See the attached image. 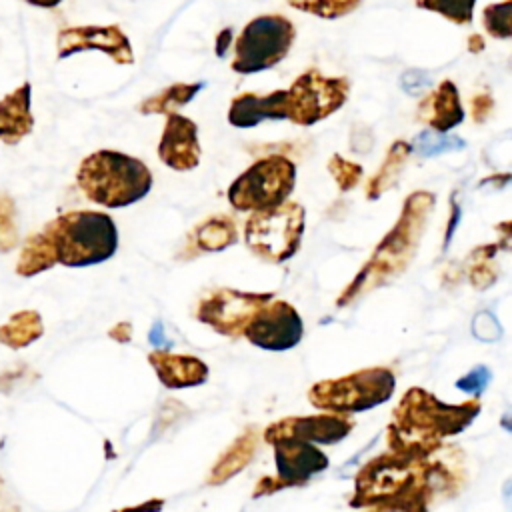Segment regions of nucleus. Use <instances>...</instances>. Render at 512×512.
<instances>
[{"instance_id":"obj_1","label":"nucleus","mask_w":512,"mask_h":512,"mask_svg":"<svg viewBox=\"0 0 512 512\" xmlns=\"http://www.w3.org/2000/svg\"><path fill=\"white\" fill-rule=\"evenodd\" d=\"M480 410L478 398L448 404L420 386L408 388L392 412L386 444L398 456L424 460L442 446L444 438L464 432Z\"/></svg>"},{"instance_id":"obj_2","label":"nucleus","mask_w":512,"mask_h":512,"mask_svg":"<svg viewBox=\"0 0 512 512\" xmlns=\"http://www.w3.org/2000/svg\"><path fill=\"white\" fill-rule=\"evenodd\" d=\"M434 208V194L414 192L406 198L394 228L376 246L372 258L358 272L354 282L338 298V306L350 304L364 290H372L406 268L416 252L426 216Z\"/></svg>"},{"instance_id":"obj_3","label":"nucleus","mask_w":512,"mask_h":512,"mask_svg":"<svg viewBox=\"0 0 512 512\" xmlns=\"http://www.w3.org/2000/svg\"><path fill=\"white\" fill-rule=\"evenodd\" d=\"M84 196L104 208H124L142 200L152 188L148 166L118 150H96L76 172Z\"/></svg>"},{"instance_id":"obj_4","label":"nucleus","mask_w":512,"mask_h":512,"mask_svg":"<svg viewBox=\"0 0 512 512\" xmlns=\"http://www.w3.org/2000/svg\"><path fill=\"white\" fill-rule=\"evenodd\" d=\"M42 232L50 238L58 264L68 268L100 264L118 248L116 224L104 212H66L50 220Z\"/></svg>"},{"instance_id":"obj_5","label":"nucleus","mask_w":512,"mask_h":512,"mask_svg":"<svg viewBox=\"0 0 512 512\" xmlns=\"http://www.w3.org/2000/svg\"><path fill=\"white\" fill-rule=\"evenodd\" d=\"M394 390V372L388 366H372L312 384L308 400L318 410L348 416L384 404L392 398Z\"/></svg>"},{"instance_id":"obj_6","label":"nucleus","mask_w":512,"mask_h":512,"mask_svg":"<svg viewBox=\"0 0 512 512\" xmlns=\"http://www.w3.org/2000/svg\"><path fill=\"white\" fill-rule=\"evenodd\" d=\"M406 496H424L432 500L420 478V460H410L394 452L380 454L366 462L354 476V492L348 504L368 508Z\"/></svg>"},{"instance_id":"obj_7","label":"nucleus","mask_w":512,"mask_h":512,"mask_svg":"<svg viewBox=\"0 0 512 512\" xmlns=\"http://www.w3.org/2000/svg\"><path fill=\"white\" fill-rule=\"evenodd\" d=\"M304 226V206L286 200L280 206L252 212L244 224V242L260 260L282 264L298 252Z\"/></svg>"},{"instance_id":"obj_8","label":"nucleus","mask_w":512,"mask_h":512,"mask_svg":"<svg viewBox=\"0 0 512 512\" xmlns=\"http://www.w3.org/2000/svg\"><path fill=\"white\" fill-rule=\"evenodd\" d=\"M296 184V166L282 154H270L246 168L228 188V202L240 212H260L288 200Z\"/></svg>"},{"instance_id":"obj_9","label":"nucleus","mask_w":512,"mask_h":512,"mask_svg":"<svg viewBox=\"0 0 512 512\" xmlns=\"http://www.w3.org/2000/svg\"><path fill=\"white\" fill-rule=\"evenodd\" d=\"M296 38L294 24L280 14H266L250 20L236 40L232 70L256 74L276 66L288 56Z\"/></svg>"},{"instance_id":"obj_10","label":"nucleus","mask_w":512,"mask_h":512,"mask_svg":"<svg viewBox=\"0 0 512 512\" xmlns=\"http://www.w3.org/2000/svg\"><path fill=\"white\" fill-rule=\"evenodd\" d=\"M348 92V78L306 70L286 90V118L298 126H312L340 110Z\"/></svg>"},{"instance_id":"obj_11","label":"nucleus","mask_w":512,"mask_h":512,"mask_svg":"<svg viewBox=\"0 0 512 512\" xmlns=\"http://www.w3.org/2000/svg\"><path fill=\"white\" fill-rule=\"evenodd\" d=\"M270 292H240L234 288H218L208 292L196 306V320L214 332L230 338L242 336L252 316L270 300Z\"/></svg>"},{"instance_id":"obj_12","label":"nucleus","mask_w":512,"mask_h":512,"mask_svg":"<svg viewBox=\"0 0 512 512\" xmlns=\"http://www.w3.org/2000/svg\"><path fill=\"white\" fill-rule=\"evenodd\" d=\"M276 476H262L254 486L252 498L276 494L284 488H296L310 482L312 476L328 468V456L316 444L284 440L274 444Z\"/></svg>"},{"instance_id":"obj_13","label":"nucleus","mask_w":512,"mask_h":512,"mask_svg":"<svg viewBox=\"0 0 512 512\" xmlns=\"http://www.w3.org/2000/svg\"><path fill=\"white\" fill-rule=\"evenodd\" d=\"M242 336L256 348L284 352L300 344L304 336V322L290 302L272 298L252 316Z\"/></svg>"},{"instance_id":"obj_14","label":"nucleus","mask_w":512,"mask_h":512,"mask_svg":"<svg viewBox=\"0 0 512 512\" xmlns=\"http://www.w3.org/2000/svg\"><path fill=\"white\" fill-rule=\"evenodd\" d=\"M354 428V420L344 414H312V416H286L268 424L262 432L266 444L284 440H300L308 444H338Z\"/></svg>"},{"instance_id":"obj_15","label":"nucleus","mask_w":512,"mask_h":512,"mask_svg":"<svg viewBox=\"0 0 512 512\" xmlns=\"http://www.w3.org/2000/svg\"><path fill=\"white\" fill-rule=\"evenodd\" d=\"M58 58H68L84 50H100L108 54L116 64H132L134 52L128 36L120 26H68L58 32Z\"/></svg>"},{"instance_id":"obj_16","label":"nucleus","mask_w":512,"mask_h":512,"mask_svg":"<svg viewBox=\"0 0 512 512\" xmlns=\"http://www.w3.org/2000/svg\"><path fill=\"white\" fill-rule=\"evenodd\" d=\"M158 156L168 168L178 172L196 168L200 162V142H198L196 122L178 112L168 114L164 132L158 142Z\"/></svg>"},{"instance_id":"obj_17","label":"nucleus","mask_w":512,"mask_h":512,"mask_svg":"<svg viewBox=\"0 0 512 512\" xmlns=\"http://www.w3.org/2000/svg\"><path fill=\"white\" fill-rule=\"evenodd\" d=\"M160 384L170 390L200 386L208 380V366L192 354H174L168 350H154L148 354Z\"/></svg>"},{"instance_id":"obj_18","label":"nucleus","mask_w":512,"mask_h":512,"mask_svg":"<svg viewBox=\"0 0 512 512\" xmlns=\"http://www.w3.org/2000/svg\"><path fill=\"white\" fill-rule=\"evenodd\" d=\"M282 118H286V90H274L266 96L242 92L232 98L228 110V122L236 128H252L262 120Z\"/></svg>"},{"instance_id":"obj_19","label":"nucleus","mask_w":512,"mask_h":512,"mask_svg":"<svg viewBox=\"0 0 512 512\" xmlns=\"http://www.w3.org/2000/svg\"><path fill=\"white\" fill-rule=\"evenodd\" d=\"M418 118L440 134L456 128L464 120L456 84L452 80H442L440 86L420 102Z\"/></svg>"},{"instance_id":"obj_20","label":"nucleus","mask_w":512,"mask_h":512,"mask_svg":"<svg viewBox=\"0 0 512 512\" xmlns=\"http://www.w3.org/2000/svg\"><path fill=\"white\" fill-rule=\"evenodd\" d=\"M34 128L30 110V84L24 82L0 100V140L4 144H18Z\"/></svg>"},{"instance_id":"obj_21","label":"nucleus","mask_w":512,"mask_h":512,"mask_svg":"<svg viewBox=\"0 0 512 512\" xmlns=\"http://www.w3.org/2000/svg\"><path fill=\"white\" fill-rule=\"evenodd\" d=\"M256 450H258V430L254 426H248L218 456V460L214 462L212 470L206 476V482L210 486H220L228 482L232 476L240 474L252 462V458L256 456Z\"/></svg>"},{"instance_id":"obj_22","label":"nucleus","mask_w":512,"mask_h":512,"mask_svg":"<svg viewBox=\"0 0 512 512\" xmlns=\"http://www.w3.org/2000/svg\"><path fill=\"white\" fill-rule=\"evenodd\" d=\"M44 334L42 316L36 310H18L0 326V344L20 350Z\"/></svg>"},{"instance_id":"obj_23","label":"nucleus","mask_w":512,"mask_h":512,"mask_svg":"<svg viewBox=\"0 0 512 512\" xmlns=\"http://www.w3.org/2000/svg\"><path fill=\"white\" fill-rule=\"evenodd\" d=\"M54 264H58V260H56V250L50 238L44 232H36L24 242L20 250L18 262H16V274L22 278H30L52 268Z\"/></svg>"},{"instance_id":"obj_24","label":"nucleus","mask_w":512,"mask_h":512,"mask_svg":"<svg viewBox=\"0 0 512 512\" xmlns=\"http://www.w3.org/2000/svg\"><path fill=\"white\" fill-rule=\"evenodd\" d=\"M194 244L204 252H220L238 240V228L230 216H212L194 228Z\"/></svg>"},{"instance_id":"obj_25","label":"nucleus","mask_w":512,"mask_h":512,"mask_svg":"<svg viewBox=\"0 0 512 512\" xmlns=\"http://www.w3.org/2000/svg\"><path fill=\"white\" fill-rule=\"evenodd\" d=\"M202 86H204L202 82H196V84H182V82L172 84V86L164 88L162 92L146 98L138 106V110L142 114H166V116L174 114L178 108L186 106L198 94V90Z\"/></svg>"},{"instance_id":"obj_26","label":"nucleus","mask_w":512,"mask_h":512,"mask_svg":"<svg viewBox=\"0 0 512 512\" xmlns=\"http://www.w3.org/2000/svg\"><path fill=\"white\" fill-rule=\"evenodd\" d=\"M408 156H410V144L408 142L396 140L390 146V150L386 154V160L382 162L380 170L372 176V180L366 186V196L370 200H376L384 190H388L396 182V178L400 176L402 166H404Z\"/></svg>"},{"instance_id":"obj_27","label":"nucleus","mask_w":512,"mask_h":512,"mask_svg":"<svg viewBox=\"0 0 512 512\" xmlns=\"http://www.w3.org/2000/svg\"><path fill=\"white\" fill-rule=\"evenodd\" d=\"M286 2L290 6H294L296 10H302L312 16L326 18V20L342 18V16L354 12L360 4V0H286Z\"/></svg>"},{"instance_id":"obj_28","label":"nucleus","mask_w":512,"mask_h":512,"mask_svg":"<svg viewBox=\"0 0 512 512\" xmlns=\"http://www.w3.org/2000/svg\"><path fill=\"white\" fill-rule=\"evenodd\" d=\"M418 8L438 12L454 24H470L476 0H418Z\"/></svg>"},{"instance_id":"obj_29","label":"nucleus","mask_w":512,"mask_h":512,"mask_svg":"<svg viewBox=\"0 0 512 512\" xmlns=\"http://www.w3.org/2000/svg\"><path fill=\"white\" fill-rule=\"evenodd\" d=\"M510 12H512V0H504V2H498V4H488L484 8V12H482L484 28L492 38L508 40L512 36Z\"/></svg>"},{"instance_id":"obj_30","label":"nucleus","mask_w":512,"mask_h":512,"mask_svg":"<svg viewBox=\"0 0 512 512\" xmlns=\"http://www.w3.org/2000/svg\"><path fill=\"white\" fill-rule=\"evenodd\" d=\"M414 146L422 156H434V154H440V152L466 148V142L460 140L458 136H442L440 132L426 130L416 138Z\"/></svg>"},{"instance_id":"obj_31","label":"nucleus","mask_w":512,"mask_h":512,"mask_svg":"<svg viewBox=\"0 0 512 512\" xmlns=\"http://www.w3.org/2000/svg\"><path fill=\"white\" fill-rule=\"evenodd\" d=\"M18 242L16 206L10 196H0V252H10Z\"/></svg>"},{"instance_id":"obj_32","label":"nucleus","mask_w":512,"mask_h":512,"mask_svg":"<svg viewBox=\"0 0 512 512\" xmlns=\"http://www.w3.org/2000/svg\"><path fill=\"white\" fill-rule=\"evenodd\" d=\"M328 170H330L334 182L338 184V188H340L342 192H348V190L356 188V184H358L360 178H362V166L356 164V162L346 160V158L340 156V154H334V156L328 160Z\"/></svg>"},{"instance_id":"obj_33","label":"nucleus","mask_w":512,"mask_h":512,"mask_svg":"<svg viewBox=\"0 0 512 512\" xmlns=\"http://www.w3.org/2000/svg\"><path fill=\"white\" fill-rule=\"evenodd\" d=\"M496 248L498 246H484L474 252V256H478L480 260L474 262L470 268V282L478 290H486L496 280V270L490 266V258L496 252Z\"/></svg>"},{"instance_id":"obj_34","label":"nucleus","mask_w":512,"mask_h":512,"mask_svg":"<svg viewBox=\"0 0 512 512\" xmlns=\"http://www.w3.org/2000/svg\"><path fill=\"white\" fill-rule=\"evenodd\" d=\"M428 498L424 496H406L400 500H388L364 508L362 512H428Z\"/></svg>"},{"instance_id":"obj_35","label":"nucleus","mask_w":512,"mask_h":512,"mask_svg":"<svg viewBox=\"0 0 512 512\" xmlns=\"http://www.w3.org/2000/svg\"><path fill=\"white\" fill-rule=\"evenodd\" d=\"M490 380H492L490 368L474 366L470 372H466L462 378L456 380V388L466 392V394H472L474 398H478L488 388Z\"/></svg>"},{"instance_id":"obj_36","label":"nucleus","mask_w":512,"mask_h":512,"mask_svg":"<svg viewBox=\"0 0 512 512\" xmlns=\"http://www.w3.org/2000/svg\"><path fill=\"white\" fill-rule=\"evenodd\" d=\"M472 334L482 342H496L502 336V328L494 314L478 312L472 320Z\"/></svg>"},{"instance_id":"obj_37","label":"nucleus","mask_w":512,"mask_h":512,"mask_svg":"<svg viewBox=\"0 0 512 512\" xmlns=\"http://www.w3.org/2000/svg\"><path fill=\"white\" fill-rule=\"evenodd\" d=\"M400 82H402L404 92L410 94V96H418V94H422L424 90H428L432 86V78L424 70H406L402 74Z\"/></svg>"},{"instance_id":"obj_38","label":"nucleus","mask_w":512,"mask_h":512,"mask_svg":"<svg viewBox=\"0 0 512 512\" xmlns=\"http://www.w3.org/2000/svg\"><path fill=\"white\" fill-rule=\"evenodd\" d=\"M492 108H494V100H492V96H490L488 92L476 94V96L472 98V118H474L476 122H484V120L490 116Z\"/></svg>"},{"instance_id":"obj_39","label":"nucleus","mask_w":512,"mask_h":512,"mask_svg":"<svg viewBox=\"0 0 512 512\" xmlns=\"http://www.w3.org/2000/svg\"><path fill=\"white\" fill-rule=\"evenodd\" d=\"M108 336L120 344H126L132 340V324L130 322H118L108 330Z\"/></svg>"},{"instance_id":"obj_40","label":"nucleus","mask_w":512,"mask_h":512,"mask_svg":"<svg viewBox=\"0 0 512 512\" xmlns=\"http://www.w3.org/2000/svg\"><path fill=\"white\" fill-rule=\"evenodd\" d=\"M162 506H164V502L154 498V500L142 502L138 506H128V508H120V510H114V512H160Z\"/></svg>"},{"instance_id":"obj_41","label":"nucleus","mask_w":512,"mask_h":512,"mask_svg":"<svg viewBox=\"0 0 512 512\" xmlns=\"http://www.w3.org/2000/svg\"><path fill=\"white\" fill-rule=\"evenodd\" d=\"M148 340H150V344L156 346V350H162V346H170V342L164 338V328L160 322H154Z\"/></svg>"},{"instance_id":"obj_42","label":"nucleus","mask_w":512,"mask_h":512,"mask_svg":"<svg viewBox=\"0 0 512 512\" xmlns=\"http://www.w3.org/2000/svg\"><path fill=\"white\" fill-rule=\"evenodd\" d=\"M484 48V42H482V36H478V34H472L470 36V40H468V50L470 52H480Z\"/></svg>"},{"instance_id":"obj_43","label":"nucleus","mask_w":512,"mask_h":512,"mask_svg":"<svg viewBox=\"0 0 512 512\" xmlns=\"http://www.w3.org/2000/svg\"><path fill=\"white\" fill-rule=\"evenodd\" d=\"M24 2H28V4H32V6H38V8H54V6H58L62 0H24Z\"/></svg>"},{"instance_id":"obj_44","label":"nucleus","mask_w":512,"mask_h":512,"mask_svg":"<svg viewBox=\"0 0 512 512\" xmlns=\"http://www.w3.org/2000/svg\"><path fill=\"white\" fill-rule=\"evenodd\" d=\"M452 224L446 228V242L450 240V234H452V230H454V226H456V222H458V216H460V208H458V204H452Z\"/></svg>"},{"instance_id":"obj_45","label":"nucleus","mask_w":512,"mask_h":512,"mask_svg":"<svg viewBox=\"0 0 512 512\" xmlns=\"http://www.w3.org/2000/svg\"><path fill=\"white\" fill-rule=\"evenodd\" d=\"M228 38H230V30H224V32L218 36V48H216V52H218V54H222V52L226 50V46H228Z\"/></svg>"}]
</instances>
